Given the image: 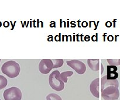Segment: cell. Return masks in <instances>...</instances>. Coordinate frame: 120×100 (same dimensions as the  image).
Returning <instances> with one entry per match:
<instances>
[{"label":"cell","mask_w":120,"mask_h":100,"mask_svg":"<svg viewBox=\"0 0 120 100\" xmlns=\"http://www.w3.org/2000/svg\"><path fill=\"white\" fill-rule=\"evenodd\" d=\"M101 96L104 100H117L120 96L118 87L109 86L101 91Z\"/></svg>","instance_id":"3957f363"},{"label":"cell","mask_w":120,"mask_h":100,"mask_svg":"<svg viewBox=\"0 0 120 100\" xmlns=\"http://www.w3.org/2000/svg\"><path fill=\"white\" fill-rule=\"evenodd\" d=\"M117 67L114 66H108L107 75V77L109 79L116 80L118 77V74L117 72Z\"/></svg>","instance_id":"9c48e42d"},{"label":"cell","mask_w":120,"mask_h":100,"mask_svg":"<svg viewBox=\"0 0 120 100\" xmlns=\"http://www.w3.org/2000/svg\"><path fill=\"white\" fill-rule=\"evenodd\" d=\"M0 62H1V59H0Z\"/></svg>","instance_id":"e0dca14e"},{"label":"cell","mask_w":120,"mask_h":100,"mask_svg":"<svg viewBox=\"0 0 120 100\" xmlns=\"http://www.w3.org/2000/svg\"><path fill=\"white\" fill-rule=\"evenodd\" d=\"M100 79L98 78H96L91 82L90 85V90L93 96L96 98H99V86H100Z\"/></svg>","instance_id":"ba28073f"},{"label":"cell","mask_w":120,"mask_h":100,"mask_svg":"<svg viewBox=\"0 0 120 100\" xmlns=\"http://www.w3.org/2000/svg\"><path fill=\"white\" fill-rule=\"evenodd\" d=\"M1 71L9 78H15L19 74L21 68L19 64L17 62L9 60L2 64Z\"/></svg>","instance_id":"6da1fadb"},{"label":"cell","mask_w":120,"mask_h":100,"mask_svg":"<svg viewBox=\"0 0 120 100\" xmlns=\"http://www.w3.org/2000/svg\"><path fill=\"white\" fill-rule=\"evenodd\" d=\"M60 72L57 70L53 71L49 77V83L50 86L57 91H60L64 89V84L60 78Z\"/></svg>","instance_id":"7a4b0ae2"},{"label":"cell","mask_w":120,"mask_h":100,"mask_svg":"<svg viewBox=\"0 0 120 100\" xmlns=\"http://www.w3.org/2000/svg\"><path fill=\"white\" fill-rule=\"evenodd\" d=\"M109 86H116L118 87V86H119L118 81L117 79H109L107 77V76H105L102 77L101 78V91L104 90L105 88Z\"/></svg>","instance_id":"52a82bcc"},{"label":"cell","mask_w":120,"mask_h":100,"mask_svg":"<svg viewBox=\"0 0 120 100\" xmlns=\"http://www.w3.org/2000/svg\"><path fill=\"white\" fill-rule=\"evenodd\" d=\"M8 84V80L3 76L0 75V90L4 89Z\"/></svg>","instance_id":"4fadbf2b"},{"label":"cell","mask_w":120,"mask_h":100,"mask_svg":"<svg viewBox=\"0 0 120 100\" xmlns=\"http://www.w3.org/2000/svg\"><path fill=\"white\" fill-rule=\"evenodd\" d=\"M47 100H62V98L59 95L55 93H51L46 97Z\"/></svg>","instance_id":"5bb4252c"},{"label":"cell","mask_w":120,"mask_h":100,"mask_svg":"<svg viewBox=\"0 0 120 100\" xmlns=\"http://www.w3.org/2000/svg\"></svg>","instance_id":"ac0fdd59"},{"label":"cell","mask_w":120,"mask_h":100,"mask_svg":"<svg viewBox=\"0 0 120 100\" xmlns=\"http://www.w3.org/2000/svg\"><path fill=\"white\" fill-rule=\"evenodd\" d=\"M107 61L110 64V66H117L119 65L118 64V59H107Z\"/></svg>","instance_id":"9a60e30c"},{"label":"cell","mask_w":120,"mask_h":100,"mask_svg":"<svg viewBox=\"0 0 120 100\" xmlns=\"http://www.w3.org/2000/svg\"><path fill=\"white\" fill-rule=\"evenodd\" d=\"M3 97L5 100H21L22 92L19 88L12 87L5 90Z\"/></svg>","instance_id":"277c9868"},{"label":"cell","mask_w":120,"mask_h":100,"mask_svg":"<svg viewBox=\"0 0 120 100\" xmlns=\"http://www.w3.org/2000/svg\"><path fill=\"white\" fill-rule=\"evenodd\" d=\"M118 64L120 66V59H118Z\"/></svg>","instance_id":"2e32d148"},{"label":"cell","mask_w":120,"mask_h":100,"mask_svg":"<svg viewBox=\"0 0 120 100\" xmlns=\"http://www.w3.org/2000/svg\"><path fill=\"white\" fill-rule=\"evenodd\" d=\"M52 61L53 63V69L62 67L64 62L63 59H53L52 60Z\"/></svg>","instance_id":"7c38bea8"},{"label":"cell","mask_w":120,"mask_h":100,"mask_svg":"<svg viewBox=\"0 0 120 100\" xmlns=\"http://www.w3.org/2000/svg\"><path fill=\"white\" fill-rule=\"evenodd\" d=\"M66 63L69 66L75 70L79 74H83L86 71V64L82 61L78 60H68Z\"/></svg>","instance_id":"5b68a950"},{"label":"cell","mask_w":120,"mask_h":100,"mask_svg":"<svg viewBox=\"0 0 120 100\" xmlns=\"http://www.w3.org/2000/svg\"><path fill=\"white\" fill-rule=\"evenodd\" d=\"M73 74V71H64V72H62V73H60V78L63 83H66L68 82V77H71Z\"/></svg>","instance_id":"8fae6325"},{"label":"cell","mask_w":120,"mask_h":100,"mask_svg":"<svg viewBox=\"0 0 120 100\" xmlns=\"http://www.w3.org/2000/svg\"><path fill=\"white\" fill-rule=\"evenodd\" d=\"M53 69V63L52 60L43 59L40 62L39 70L42 74H46Z\"/></svg>","instance_id":"8992f818"},{"label":"cell","mask_w":120,"mask_h":100,"mask_svg":"<svg viewBox=\"0 0 120 100\" xmlns=\"http://www.w3.org/2000/svg\"><path fill=\"white\" fill-rule=\"evenodd\" d=\"M100 60L98 59H88L87 64L89 67L94 71H97L100 69Z\"/></svg>","instance_id":"30bf717a"}]
</instances>
